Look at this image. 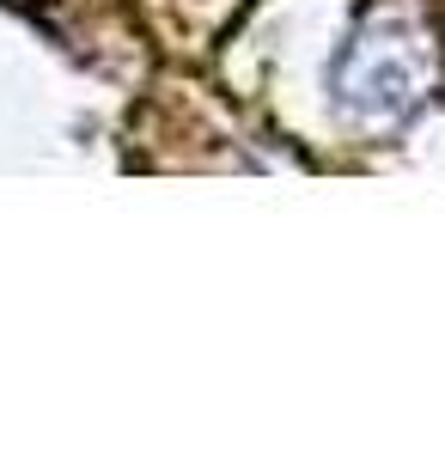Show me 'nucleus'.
Instances as JSON below:
<instances>
[]
</instances>
